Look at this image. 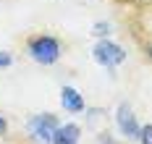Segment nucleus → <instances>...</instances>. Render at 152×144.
Listing matches in <instances>:
<instances>
[{
	"label": "nucleus",
	"instance_id": "obj_5",
	"mask_svg": "<svg viewBox=\"0 0 152 144\" xmlns=\"http://www.w3.org/2000/svg\"><path fill=\"white\" fill-rule=\"evenodd\" d=\"M61 105H63V110L71 113V115L84 113V108H87L84 95H81L79 89H74V87H63V89H61Z\"/></svg>",
	"mask_w": 152,
	"mask_h": 144
},
{
	"label": "nucleus",
	"instance_id": "obj_3",
	"mask_svg": "<svg viewBox=\"0 0 152 144\" xmlns=\"http://www.w3.org/2000/svg\"><path fill=\"white\" fill-rule=\"evenodd\" d=\"M58 126H61V121H58L53 113H37V115H31V118H29L26 131H29V136L37 144H50V142H53V134H55V128H58Z\"/></svg>",
	"mask_w": 152,
	"mask_h": 144
},
{
	"label": "nucleus",
	"instance_id": "obj_9",
	"mask_svg": "<svg viewBox=\"0 0 152 144\" xmlns=\"http://www.w3.org/2000/svg\"><path fill=\"white\" fill-rule=\"evenodd\" d=\"M97 144H121V142H115L107 131H102V134H97Z\"/></svg>",
	"mask_w": 152,
	"mask_h": 144
},
{
	"label": "nucleus",
	"instance_id": "obj_13",
	"mask_svg": "<svg viewBox=\"0 0 152 144\" xmlns=\"http://www.w3.org/2000/svg\"><path fill=\"white\" fill-rule=\"evenodd\" d=\"M139 3H152V0H139Z\"/></svg>",
	"mask_w": 152,
	"mask_h": 144
},
{
	"label": "nucleus",
	"instance_id": "obj_6",
	"mask_svg": "<svg viewBox=\"0 0 152 144\" xmlns=\"http://www.w3.org/2000/svg\"><path fill=\"white\" fill-rule=\"evenodd\" d=\"M79 139H81V128L76 123H61L55 128L50 144H79Z\"/></svg>",
	"mask_w": 152,
	"mask_h": 144
},
{
	"label": "nucleus",
	"instance_id": "obj_8",
	"mask_svg": "<svg viewBox=\"0 0 152 144\" xmlns=\"http://www.w3.org/2000/svg\"><path fill=\"white\" fill-rule=\"evenodd\" d=\"M139 144H152V123H147V126L139 128Z\"/></svg>",
	"mask_w": 152,
	"mask_h": 144
},
{
	"label": "nucleus",
	"instance_id": "obj_2",
	"mask_svg": "<svg viewBox=\"0 0 152 144\" xmlns=\"http://www.w3.org/2000/svg\"><path fill=\"white\" fill-rule=\"evenodd\" d=\"M92 58L97 65H102L107 71H115L126 60V50L115 42H110V39H97V45L92 47Z\"/></svg>",
	"mask_w": 152,
	"mask_h": 144
},
{
	"label": "nucleus",
	"instance_id": "obj_7",
	"mask_svg": "<svg viewBox=\"0 0 152 144\" xmlns=\"http://www.w3.org/2000/svg\"><path fill=\"white\" fill-rule=\"evenodd\" d=\"M110 32H113V26L107 21H94L92 24V37H97V39H107Z\"/></svg>",
	"mask_w": 152,
	"mask_h": 144
},
{
	"label": "nucleus",
	"instance_id": "obj_11",
	"mask_svg": "<svg viewBox=\"0 0 152 144\" xmlns=\"http://www.w3.org/2000/svg\"><path fill=\"white\" fill-rule=\"evenodd\" d=\"M8 131V121H5V115H0V136Z\"/></svg>",
	"mask_w": 152,
	"mask_h": 144
},
{
	"label": "nucleus",
	"instance_id": "obj_4",
	"mask_svg": "<svg viewBox=\"0 0 152 144\" xmlns=\"http://www.w3.org/2000/svg\"><path fill=\"white\" fill-rule=\"evenodd\" d=\"M115 126H118V131L126 139H139V128L142 126L137 123V115L131 113V108L126 102H121L118 110H115Z\"/></svg>",
	"mask_w": 152,
	"mask_h": 144
},
{
	"label": "nucleus",
	"instance_id": "obj_1",
	"mask_svg": "<svg viewBox=\"0 0 152 144\" xmlns=\"http://www.w3.org/2000/svg\"><path fill=\"white\" fill-rule=\"evenodd\" d=\"M26 52L34 63L39 65H53L61 58V42L53 34H34L26 39Z\"/></svg>",
	"mask_w": 152,
	"mask_h": 144
},
{
	"label": "nucleus",
	"instance_id": "obj_10",
	"mask_svg": "<svg viewBox=\"0 0 152 144\" xmlns=\"http://www.w3.org/2000/svg\"><path fill=\"white\" fill-rule=\"evenodd\" d=\"M11 63H13V58H11V52H5V50H3V52H0V68H8Z\"/></svg>",
	"mask_w": 152,
	"mask_h": 144
},
{
	"label": "nucleus",
	"instance_id": "obj_12",
	"mask_svg": "<svg viewBox=\"0 0 152 144\" xmlns=\"http://www.w3.org/2000/svg\"><path fill=\"white\" fill-rule=\"evenodd\" d=\"M144 52H147V58L152 60V42H147V45H144Z\"/></svg>",
	"mask_w": 152,
	"mask_h": 144
}]
</instances>
